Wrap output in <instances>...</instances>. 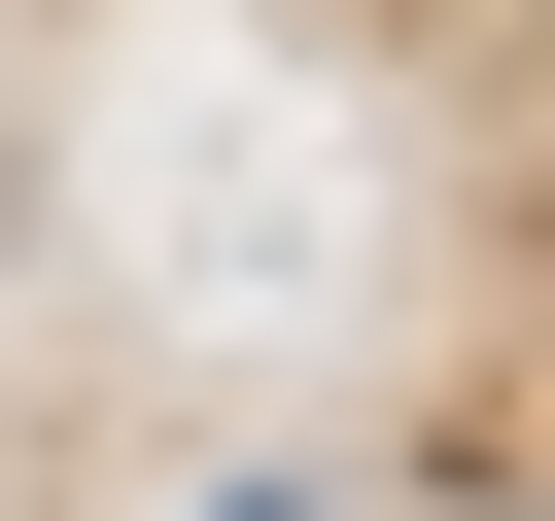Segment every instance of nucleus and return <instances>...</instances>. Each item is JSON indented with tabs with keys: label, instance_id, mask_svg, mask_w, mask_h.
I'll use <instances>...</instances> for the list:
<instances>
[{
	"label": "nucleus",
	"instance_id": "obj_1",
	"mask_svg": "<svg viewBox=\"0 0 555 521\" xmlns=\"http://www.w3.org/2000/svg\"><path fill=\"white\" fill-rule=\"evenodd\" d=\"M208 521H312V486H208Z\"/></svg>",
	"mask_w": 555,
	"mask_h": 521
}]
</instances>
